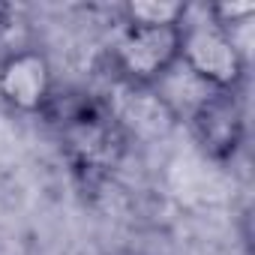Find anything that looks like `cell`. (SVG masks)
Returning <instances> with one entry per match:
<instances>
[{
    "mask_svg": "<svg viewBox=\"0 0 255 255\" xmlns=\"http://www.w3.org/2000/svg\"><path fill=\"white\" fill-rule=\"evenodd\" d=\"M204 12L219 27L237 33L240 27H246L255 18V3H213V6H204Z\"/></svg>",
    "mask_w": 255,
    "mask_h": 255,
    "instance_id": "7",
    "label": "cell"
},
{
    "mask_svg": "<svg viewBox=\"0 0 255 255\" xmlns=\"http://www.w3.org/2000/svg\"><path fill=\"white\" fill-rule=\"evenodd\" d=\"M60 90L51 57L36 45H15L0 54V105L18 117L42 120Z\"/></svg>",
    "mask_w": 255,
    "mask_h": 255,
    "instance_id": "4",
    "label": "cell"
},
{
    "mask_svg": "<svg viewBox=\"0 0 255 255\" xmlns=\"http://www.w3.org/2000/svg\"><path fill=\"white\" fill-rule=\"evenodd\" d=\"M192 12L183 0H126L120 6L123 24H141V27H180Z\"/></svg>",
    "mask_w": 255,
    "mask_h": 255,
    "instance_id": "6",
    "label": "cell"
},
{
    "mask_svg": "<svg viewBox=\"0 0 255 255\" xmlns=\"http://www.w3.org/2000/svg\"><path fill=\"white\" fill-rule=\"evenodd\" d=\"M9 24H12V6L0 3V36H3V33L9 30Z\"/></svg>",
    "mask_w": 255,
    "mask_h": 255,
    "instance_id": "8",
    "label": "cell"
},
{
    "mask_svg": "<svg viewBox=\"0 0 255 255\" xmlns=\"http://www.w3.org/2000/svg\"><path fill=\"white\" fill-rule=\"evenodd\" d=\"M42 123L57 135L78 192L99 195L126 159V129L114 108L90 90L60 87Z\"/></svg>",
    "mask_w": 255,
    "mask_h": 255,
    "instance_id": "1",
    "label": "cell"
},
{
    "mask_svg": "<svg viewBox=\"0 0 255 255\" xmlns=\"http://www.w3.org/2000/svg\"><path fill=\"white\" fill-rule=\"evenodd\" d=\"M180 48H183V24L180 27L123 24L105 54V63L114 81L132 90H150L165 84L174 72H180Z\"/></svg>",
    "mask_w": 255,
    "mask_h": 255,
    "instance_id": "3",
    "label": "cell"
},
{
    "mask_svg": "<svg viewBox=\"0 0 255 255\" xmlns=\"http://www.w3.org/2000/svg\"><path fill=\"white\" fill-rule=\"evenodd\" d=\"M246 69L249 60L237 42V33L210 21L204 9L186 15L180 72L192 75L204 93H240L246 84Z\"/></svg>",
    "mask_w": 255,
    "mask_h": 255,
    "instance_id": "2",
    "label": "cell"
},
{
    "mask_svg": "<svg viewBox=\"0 0 255 255\" xmlns=\"http://www.w3.org/2000/svg\"><path fill=\"white\" fill-rule=\"evenodd\" d=\"M189 135L204 159L228 165L246 144V105L240 93H204L189 108Z\"/></svg>",
    "mask_w": 255,
    "mask_h": 255,
    "instance_id": "5",
    "label": "cell"
}]
</instances>
